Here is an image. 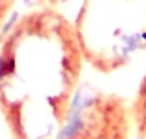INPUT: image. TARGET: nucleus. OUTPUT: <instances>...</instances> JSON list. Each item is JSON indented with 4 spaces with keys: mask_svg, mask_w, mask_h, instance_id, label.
<instances>
[{
    "mask_svg": "<svg viewBox=\"0 0 146 139\" xmlns=\"http://www.w3.org/2000/svg\"><path fill=\"white\" fill-rule=\"evenodd\" d=\"M17 0H0V41L8 30V21L12 18Z\"/></svg>",
    "mask_w": 146,
    "mask_h": 139,
    "instance_id": "39448f33",
    "label": "nucleus"
},
{
    "mask_svg": "<svg viewBox=\"0 0 146 139\" xmlns=\"http://www.w3.org/2000/svg\"><path fill=\"white\" fill-rule=\"evenodd\" d=\"M130 116H131V128H135L136 138L146 139V72L139 82L135 98L130 103Z\"/></svg>",
    "mask_w": 146,
    "mask_h": 139,
    "instance_id": "20e7f679",
    "label": "nucleus"
},
{
    "mask_svg": "<svg viewBox=\"0 0 146 139\" xmlns=\"http://www.w3.org/2000/svg\"><path fill=\"white\" fill-rule=\"evenodd\" d=\"M41 3V7H48V8H54V10H59L62 7H66L69 3H72L76 0H38Z\"/></svg>",
    "mask_w": 146,
    "mask_h": 139,
    "instance_id": "423d86ee",
    "label": "nucleus"
},
{
    "mask_svg": "<svg viewBox=\"0 0 146 139\" xmlns=\"http://www.w3.org/2000/svg\"><path fill=\"white\" fill-rule=\"evenodd\" d=\"M72 25L86 64L100 74L146 53V0H80Z\"/></svg>",
    "mask_w": 146,
    "mask_h": 139,
    "instance_id": "f03ea898",
    "label": "nucleus"
},
{
    "mask_svg": "<svg viewBox=\"0 0 146 139\" xmlns=\"http://www.w3.org/2000/svg\"><path fill=\"white\" fill-rule=\"evenodd\" d=\"M130 103L117 93L97 92L72 113L59 139H130Z\"/></svg>",
    "mask_w": 146,
    "mask_h": 139,
    "instance_id": "7ed1b4c3",
    "label": "nucleus"
},
{
    "mask_svg": "<svg viewBox=\"0 0 146 139\" xmlns=\"http://www.w3.org/2000/svg\"><path fill=\"white\" fill-rule=\"evenodd\" d=\"M86 61L72 21L40 7L0 41V115L12 139L58 138L72 116Z\"/></svg>",
    "mask_w": 146,
    "mask_h": 139,
    "instance_id": "f257e3e1",
    "label": "nucleus"
}]
</instances>
